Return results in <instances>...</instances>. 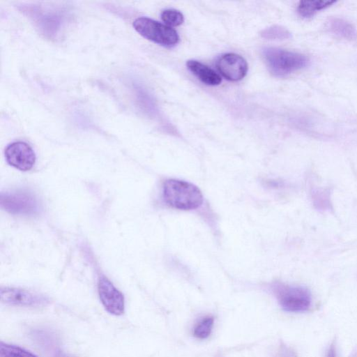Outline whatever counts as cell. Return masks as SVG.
<instances>
[{"label":"cell","instance_id":"cell-12","mask_svg":"<svg viewBox=\"0 0 357 357\" xmlns=\"http://www.w3.org/2000/svg\"><path fill=\"white\" fill-rule=\"evenodd\" d=\"M335 2V1L331 0L301 1L298 5L297 10L301 17H310L317 11L330 6Z\"/></svg>","mask_w":357,"mask_h":357},{"label":"cell","instance_id":"cell-6","mask_svg":"<svg viewBox=\"0 0 357 357\" xmlns=\"http://www.w3.org/2000/svg\"><path fill=\"white\" fill-rule=\"evenodd\" d=\"M0 299L6 305L22 307H41L49 303L43 295L15 287H1Z\"/></svg>","mask_w":357,"mask_h":357},{"label":"cell","instance_id":"cell-18","mask_svg":"<svg viewBox=\"0 0 357 357\" xmlns=\"http://www.w3.org/2000/svg\"><path fill=\"white\" fill-rule=\"evenodd\" d=\"M326 357H336L335 356V347L333 344H331Z\"/></svg>","mask_w":357,"mask_h":357},{"label":"cell","instance_id":"cell-15","mask_svg":"<svg viewBox=\"0 0 357 357\" xmlns=\"http://www.w3.org/2000/svg\"><path fill=\"white\" fill-rule=\"evenodd\" d=\"M160 17L165 24L172 28L181 25L184 21L183 15L175 9L162 10Z\"/></svg>","mask_w":357,"mask_h":357},{"label":"cell","instance_id":"cell-14","mask_svg":"<svg viewBox=\"0 0 357 357\" xmlns=\"http://www.w3.org/2000/svg\"><path fill=\"white\" fill-rule=\"evenodd\" d=\"M214 323L213 317L206 316L200 319L193 329V335L199 339L207 338L211 333Z\"/></svg>","mask_w":357,"mask_h":357},{"label":"cell","instance_id":"cell-9","mask_svg":"<svg viewBox=\"0 0 357 357\" xmlns=\"http://www.w3.org/2000/svg\"><path fill=\"white\" fill-rule=\"evenodd\" d=\"M216 67L225 79L233 82L242 79L248 69L246 60L234 53H226L220 56L216 61Z\"/></svg>","mask_w":357,"mask_h":357},{"label":"cell","instance_id":"cell-17","mask_svg":"<svg viewBox=\"0 0 357 357\" xmlns=\"http://www.w3.org/2000/svg\"><path fill=\"white\" fill-rule=\"evenodd\" d=\"M279 357H296L295 353L287 348L286 347H283L281 349V351H279Z\"/></svg>","mask_w":357,"mask_h":357},{"label":"cell","instance_id":"cell-10","mask_svg":"<svg viewBox=\"0 0 357 357\" xmlns=\"http://www.w3.org/2000/svg\"><path fill=\"white\" fill-rule=\"evenodd\" d=\"M186 66L192 74L207 85L217 86L222 82L221 77L215 70L198 61L188 60Z\"/></svg>","mask_w":357,"mask_h":357},{"label":"cell","instance_id":"cell-5","mask_svg":"<svg viewBox=\"0 0 357 357\" xmlns=\"http://www.w3.org/2000/svg\"><path fill=\"white\" fill-rule=\"evenodd\" d=\"M1 208L13 214L33 215L40 209L38 199L31 194L22 192L1 193Z\"/></svg>","mask_w":357,"mask_h":357},{"label":"cell","instance_id":"cell-13","mask_svg":"<svg viewBox=\"0 0 357 357\" xmlns=\"http://www.w3.org/2000/svg\"><path fill=\"white\" fill-rule=\"evenodd\" d=\"M0 357H38L34 354L13 344L0 342Z\"/></svg>","mask_w":357,"mask_h":357},{"label":"cell","instance_id":"cell-11","mask_svg":"<svg viewBox=\"0 0 357 357\" xmlns=\"http://www.w3.org/2000/svg\"><path fill=\"white\" fill-rule=\"evenodd\" d=\"M329 31L335 36L352 40L356 38L357 31L349 22L340 18H332L328 23Z\"/></svg>","mask_w":357,"mask_h":357},{"label":"cell","instance_id":"cell-4","mask_svg":"<svg viewBox=\"0 0 357 357\" xmlns=\"http://www.w3.org/2000/svg\"><path fill=\"white\" fill-rule=\"evenodd\" d=\"M132 26L144 38L162 46L172 47L179 42V36L173 28L149 17H138Z\"/></svg>","mask_w":357,"mask_h":357},{"label":"cell","instance_id":"cell-8","mask_svg":"<svg viewBox=\"0 0 357 357\" xmlns=\"http://www.w3.org/2000/svg\"><path fill=\"white\" fill-rule=\"evenodd\" d=\"M7 162L20 171H29L34 165L36 154L33 149L24 142H14L5 149Z\"/></svg>","mask_w":357,"mask_h":357},{"label":"cell","instance_id":"cell-7","mask_svg":"<svg viewBox=\"0 0 357 357\" xmlns=\"http://www.w3.org/2000/svg\"><path fill=\"white\" fill-rule=\"evenodd\" d=\"M98 291L101 303L110 314L119 316L125 310L123 294L104 275L99 278Z\"/></svg>","mask_w":357,"mask_h":357},{"label":"cell","instance_id":"cell-3","mask_svg":"<svg viewBox=\"0 0 357 357\" xmlns=\"http://www.w3.org/2000/svg\"><path fill=\"white\" fill-rule=\"evenodd\" d=\"M273 291L280 305L286 312H303L311 306V294L305 287L277 283L273 286Z\"/></svg>","mask_w":357,"mask_h":357},{"label":"cell","instance_id":"cell-16","mask_svg":"<svg viewBox=\"0 0 357 357\" xmlns=\"http://www.w3.org/2000/svg\"><path fill=\"white\" fill-rule=\"evenodd\" d=\"M261 36L267 39H287L291 38V33L284 27L279 25H273L264 29Z\"/></svg>","mask_w":357,"mask_h":357},{"label":"cell","instance_id":"cell-2","mask_svg":"<svg viewBox=\"0 0 357 357\" xmlns=\"http://www.w3.org/2000/svg\"><path fill=\"white\" fill-rule=\"evenodd\" d=\"M263 56L270 72L282 77L299 70L307 66L308 58L301 53L276 47H266Z\"/></svg>","mask_w":357,"mask_h":357},{"label":"cell","instance_id":"cell-1","mask_svg":"<svg viewBox=\"0 0 357 357\" xmlns=\"http://www.w3.org/2000/svg\"><path fill=\"white\" fill-rule=\"evenodd\" d=\"M163 197L170 206L181 210H192L203 202L200 190L194 184L177 179H168L163 185Z\"/></svg>","mask_w":357,"mask_h":357}]
</instances>
